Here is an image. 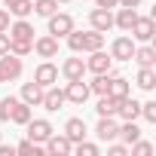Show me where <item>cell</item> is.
Segmentation results:
<instances>
[{"mask_svg": "<svg viewBox=\"0 0 156 156\" xmlns=\"http://www.w3.org/2000/svg\"><path fill=\"white\" fill-rule=\"evenodd\" d=\"M67 46H70V52H95V49H104V34L101 31H70L67 37Z\"/></svg>", "mask_w": 156, "mask_h": 156, "instance_id": "obj_1", "label": "cell"}, {"mask_svg": "<svg viewBox=\"0 0 156 156\" xmlns=\"http://www.w3.org/2000/svg\"><path fill=\"white\" fill-rule=\"evenodd\" d=\"M22 70H25V64H22L19 55H12V52L0 55V86H3V83H16L22 76Z\"/></svg>", "mask_w": 156, "mask_h": 156, "instance_id": "obj_2", "label": "cell"}, {"mask_svg": "<svg viewBox=\"0 0 156 156\" xmlns=\"http://www.w3.org/2000/svg\"><path fill=\"white\" fill-rule=\"evenodd\" d=\"M43 153H49V156H67V153H73V141L61 132H52L46 141H43Z\"/></svg>", "mask_w": 156, "mask_h": 156, "instance_id": "obj_3", "label": "cell"}, {"mask_svg": "<svg viewBox=\"0 0 156 156\" xmlns=\"http://www.w3.org/2000/svg\"><path fill=\"white\" fill-rule=\"evenodd\" d=\"M70 31H73V16H70V12H52V16H49V34H52L55 40L67 37Z\"/></svg>", "mask_w": 156, "mask_h": 156, "instance_id": "obj_4", "label": "cell"}, {"mask_svg": "<svg viewBox=\"0 0 156 156\" xmlns=\"http://www.w3.org/2000/svg\"><path fill=\"white\" fill-rule=\"evenodd\" d=\"M129 34H132V40H135V43H150V40H153V34H156V25H153V19H150V16H138Z\"/></svg>", "mask_w": 156, "mask_h": 156, "instance_id": "obj_5", "label": "cell"}, {"mask_svg": "<svg viewBox=\"0 0 156 156\" xmlns=\"http://www.w3.org/2000/svg\"><path fill=\"white\" fill-rule=\"evenodd\" d=\"M89 83H83V80H67V86H64V101H70V104H86L89 101Z\"/></svg>", "mask_w": 156, "mask_h": 156, "instance_id": "obj_6", "label": "cell"}, {"mask_svg": "<svg viewBox=\"0 0 156 156\" xmlns=\"http://www.w3.org/2000/svg\"><path fill=\"white\" fill-rule=\"evenodd\" d=\"M107 70H113V58H110L104 49L89 52V58H86V73H107Z\"/></svg>", "mask_w": 156, "mask_h": 156, "instance_id": "obj_7", "label": "cell"}, {"mask_svg": "<svg viewBox=\"0 0 156 156\" xmlns=\"http://www.w3.org/2000/svg\"><path fill=\"white\" fill-rule=\"evenodd\" d=\"M34 83H40L43 89H46V86H55V83H58V64H52L49 58H43V61L37 64V70H34Z\"/></svg>", "mask_w": 156, "mask_h": 156, "instance_id": "obj_8", "label": "cell"}, {"mask_svg": "<svg viewBox=\"0 0 156 156\" xmlns=\"http://www.w3.org/2000/svg\"><path fill=\"white\" fill-rule=\"evenodd\" d=\"M135 40L132 37H116L113 43H110V58L113 61H132V55H135Z\"/></svg>", "mask_w": 156, "mask_h": 156, "instance_id": "obj_9", "label": "cell"}, {"mask_svg": "<svg viewBox=\"0 0 156 156\" xmlns=\"http://www.w3.org/2000/svg\"><path fill=\"white\" fill-rule=\"evenodd\" d=\"M25 126H28V138H31L34 144H43V141H46V138L55 132V126H52L49 119H34V116H31Z\"/></svg>", "mask_w": 156, "mask_h": 156, "instance_id": "obj_10", "label": "cell"}, {"mask_svg": "<svg viewBox=\"0 0 156 156\" xmlns=\"http://www.w3.org/2000/svg\"><path fill=\"white\" fill-rule=\"evenodd\" d=\"M95 138L98 141H116L119 138V122L116 116H98V126H95Z\"/></svg>", "mask_w": 156, "mask_h": 156, "instance_id": "obj_11", "label": "cell"}, {"mask_svg": "<svg viewBox=\"0 0 156 156\" xmlns=\"http://www.w3.org/2000/svg\"><path fill=\"white\" fill-rule=\"evenodd\" d=\"M67 101H64V89H58V86H46L43 89V101H40V107H46L49 113H55V110H61Z\"/></svg>", "mask_w": 156, "mask_h": 156, "instance_id": "obj_12", "label": "cell"}, {"mask_svg": "<svg viewBox=\"0 0 156 156\" xmlns=\"http://www.w3.org/2000/svg\"><path fill=\"white\" fill-rule=\"evenodd\" d=\"M58 73L64 76V80H83V76H86V61L83 58H64L61 67H58Z\"/></svg>", "mask_w": 156, "mask_h": 156, "instance_id": "obj_13", "label": "cell"}, {"mask_svg": "<svg viewBox=\"0 0 156 156\" xmlns=\"http://www.w3.org/2000/svg\"><path fill=\"white\" fill-rule=\"evenodd\" d=\"M89 22H92V28H95V31L107 34V31L113 28V12H110V9H101V6H95V9L89 12Z\"/></svg>", "mask_w": 156, "mask_h": 156, "instance_id": "obj_14", "label": "cell"}, {"mask_svg": "<svg viewBox=\"0 0 156 156\" xmlns=\"http://www.w3.org/2000/svg\"><path fill=\"white\" fill-rule=\"evenodd\" d=\"M34 52H37L40 58H55V55H58V40H55L52 34H43V37L34 40Z\"/></svg>", "mask_w": 156, "mask_h": 156, "instance_id": "obj_15", "label": "cell"}, {"mask_svg": "<svg viewBox=\"0 0 156 156\" xmlns=\"http://www.w3.org/2000/svg\"><path fill=\"white\" fill-rule=\"evenodd\" d=\"M12 40H34V25L28 22V19H16V22H9V31H6Z\"/></svg>", "mask_w": 156, "mask_h": 156, "instance_id": "obj_16", "label": "cell"}, {"mask_svg": "<svg viewBox=\"0 0 156 156\" xmlns=\"http://www.w3.org/2000/svg\"><path fill=\"white\" fill-rule=\"evenodd\" d=\"M107 95H113V98H126V95H132V83L126 80V76H119V73H113V70H110V86H107Z\"/></svg>", "mask_w": 156, "mask_h": 156, "instance_id": "obj_17", "label": "cell"}, {"mask_svg": "<svg viewBox=\"0 0 156 156\" xmlns=\"http://www.w3.org/2000/svg\"><path fill=\"white\" fill-rule=\"evenodd\" d=\"M135 19H138V9H129V6H116V16H113V25L119 28V31H132V25H135Z\"/></svg>", "mask_w": 156, "mask_h": 156, "instance_id": "obj_18", "label": "cell"}, {"mask_svg": "<svg viewBox=\"0 0 156 156\" xmlns=\"http://www.w3.org/2000/svg\"><path fill=\"white\" fill-rule=\"evenodd\" d=\"M22 101H25V104H31V107H40V101H43V86H40V83H34V80H31V83H25V86H22Z\"/></svg>", "mask_w": 156, "mask_h": 156, "instance_id": "obj_19", "label": "cell"}, {"mask_svg": "<svg viewBox=\"0 0 156 156\" xmlns=\"http://www.w3.org/2000/svg\"><path fill=\"white\" fill-rule=\"evenodd\" d=\"M135 61H138V67H153V61H156V49L150 46V43H141V46H135V55H132Z\"/></svg>", "mask_w": 156, "mask_h": 156, "instance_id": "obj_20", "label": "cell"}, {"mask_svg": "<svg viewBox=\"0 0 156 156\" xmlns=\"http://www.w3.org/2000/svg\"><path fill=\"white\" fill-rule=\"evenodd\" d=\"M64 135H67L73 144H76V141H83V138H86V122H83L80 116H70V119L64 122Z\"/></svg>", "mask_w": 156, "mask_h": 156, "instance_id": "obj_21", "label": "cell"}, {"mask_svg": "<svg viewBox=\"0 0 156 156\" xmlns=\"http://www.w3.org/2000/svg\"><path fill=\"white\" fill-rule=\"evenodd\" d=\"M34 116V110H31V104H25L22 98L12 104V113H9V122H16V126H25L28 119Z\"/></svg>", "mask_w": 156, "mask_h": 156, "instance_id": "obj_22", "label": "cell"}, {"mask_svg": "<svg viewBox=\"0 0 156 156\" xmlns=\"http://www.w3.org/2000/svg\"><path fill=\"white\" fill-rule=\"evenodd\" d=\"M116 104H119V98H113V95H98L95 113H98V116H116Z\"/></svg>", "mask_w": 156, "mask_h": 156, "instance_id": "obj_23", "label": "cell"}, {"mask_svg": "<svg viewBox=\"0 0 156 156\" xmlns=\"http://www.w3.org/2000/svg\"><path fill=\"white\" fill-rule=\"evenodd\" d=\"M135 83H138V89H144V92H153V86H156V70H153V67H138Z\"/></svg>", "mask_w": 156, "mask_h": 156, "instance_id": "obj_24", "label": "cell"}, {"mask_svg": "<svg viewBox=\"0 0 156 156\" xmlns=\"http://www.w3.org/2000/svg\"><path fill=\"white\" fill-rule=\"evenodd\" d=\"M119 138H122V144H135V141L141 138V129L135 126V119H122V126H119Z\"/></svg>", "mask_w": 156, "mask_h": 156, "instance_id": "obj_25", "label": "cell"}, {"mask_svg": "<svg viewBox=\"0 0 156 156\" xmlns=\"http://www.w3.org/2000/svg\"><path fill=\"white\" fill-rule=\"evenodd\" d=\"M9 52L19 55V58H25V55L34 52V40H12V37H9Z\"/></svg>", "mask_w": 156, "mask_h": 156, "instance_id": "obj_26", "label": "cell"}, {"mask_svg": "<svg viewBox=\"0 0 156 156\" xmlns=\"http://www.w3.org/2000/svg\"><path fill=\"white\" fill-rule=\"evenodd\" d=\"M31 12H34V0H16L9 6V16H16V19H28Z\"/></svg>", "mask_w": 156, "mask_h": 156, "instance_id": "obj_27", "label": "cell"}, {"mask_svg": "<svg viewBox=\"0 0 156 156\" xmlns=\"http://www.w3.org/2000/svg\"><path fill=\"white\" fill-rule=\"evenodd\" d=\"M107 86H110V70H107V73H95V80L89 83V92H95V95H107Z\"/></svg>", "mask_w": 156, "mask_h": 156, "instance_id": "obj_28", "label": "cell"}, {"mask_svg": "<svg viewBox=\"0 0 156 156\" xmlns=\"http://www.w3.org/2000/svg\"><path fill=\"white\" fill-rule=\"evenodd\" d=\"M34 12L49 19L52 12H58V3H55V0H34Z\"/></svg>", "mask_w": 156, "mask_h": 156, "instance_id": "obj_29", "label": "cell"}, {"mask_svg": "<svg viewBox=\"0 0 156 156\" xmlns=\"http://www.w3.org/2000/svg\"><path fill=\"white\" fill-rule=\"evenodd\" d=\"M16 153H25V156H40V153H43V144H34V141L28 138V141L16 144Z\"/></svg>", "mask_w": 156, "mask_h": 156, "instance_id": "obj_30", "label": "cell"}, {"mask_svg": "<svg viewBox=\"0 0 156 156\" xmlns=\"http://www.w3.org/2000/svg\"><path fill=\"white\" fill-rule=\"evenodd\" d=\"M129 153H132V156H150V153H153V144L138 138L135 144H129Z\"/></svg>", "mask_w": 156, "mask_h": 156, "instance_id": "obj_31", "label": "cell"}, {"mask_svg": "<svg viewBox=\"0 0 156 156\" xmlns=\"http://www.w3.org/2000/svg\"><path fill=\"white\" fill-rule=\"evenodd\" d=\"M19 98L16 95H6V98H0V122H9V113H12V104Z\"/></svg>", "mask_w": 156, "mask_h": 156, "instance_id": "obj_32", "label": "cell"}, {"mask_svg": "<svg viewBox=\"0 0 156 156\" xmlns=\"http://www.w3.org/2000/svg\"><path fill=\"white\" fill-rule=\"evenodd\" d=\"M73 150L80 153V156H98V144H92V141H86V138H83V141H76Z\"/></svg>", "mask_w": 156, "mask_h": 156, "instance_id": "obj_33", "label": "cell"}, {"mask_svg": "<svg viewBox=\"0 0 156 156\" xmlns=\"http://www.w3.org/2000/svg\"><path fill=\"white\" fill-rule=\"evenodd\" d=\"M141 116H144L147 122H156V101H144V104H141Z\"/></svg>", "mask_w": 156, "mask_h": 156, "instance_id": "obj_34", "label": "cell"}, {"mask_svg": "<svg viewBox=\"0 0 156 156\" xmlns=\"http://www.w3.org/2000/svg\"><path fill=\"white\" fill-rule=\"evenodd\" d=\"M107 156H126L129 153V144H116V141H107Z\"/></svg>", "mask_w": 156, "mask_h": 156, "instance_id": "obj_35", "label": "cell"}, {"mask_svg": "<svg viewBox=\"0 0 156 156\" xmlns=\"http://www.w3.org/2000/svg\"><path fill=\"white\" fill-rule=\"evenodd\" d=\"M6 52H9V34L0 31V55H6Z\"/></svg>", "mask_w": 156, "mask_h": 156, "instance_id": "obj_36", "label": "cell"}, {"mask_svg": "<svg viewBox=\"0 0 156 156\" xmlns=\"http://www.w3.org/2000/svg\"><path fill=\"white\" fill-rule=\"evenodd\" d=\"M0 31H9V9H0Z\"/></svg>", "mask_w": 156, "mask_h": 156, "instance_id": "obj_37", "label": "cell"}, {"mask_svg": "<svg viewBox=\"0 0 156 156\" xmlns=\"http://www.w3.org/2000/svg\"><path fill=\"white\" fill-rule=\"evenodd\" d=\"M95 3H98L101 9H116V6H119V0H95Z\"/></svg>", "mask_w": 156, "mask_h": 156, "instance_id": "obj_38", "label": "cell"}, {"mask_svg": "<svg viewBox=\"0 0 156 156\" xmlns=\"http://www.w3.org/2000/svg\"><path fill=\"white\" fill-rule=\"evenodd\" d=\"M12 153H16L12 144H3V141H0V156H12Z\"/></svg>", "mask_w": 156, "mask_h": 156, "instance_id": "obj_39", "label": "cell"}, {"mask_svg": "<svg viewBox=\"0 0 156 156\" xmlns=\"http://www.w3.org/2000/svg\"><path fill=\"white\" fill-rule=\"evenodd\" d=\"M119 6H129V9H138L141 0H119Z\"/></svg>", "mask_w": 156, "mask_h": 156, "instance_id": "obj_40", "label": "cell"}, {"mask_svg": "<svg viewBox=\"0 0 156 156\" xmlns=\"http://www.w3.org/2000/svg\"><path fill=\"white\" fill-rule=\"evenodd\" d=\"M55 3H70V0H55Z\"/></svg>", "mask_w": 156, "mask_h": 156, "instance_id": "obj_41", "label": "cell"}, {"mask_svg": "<svg viewBox=\"0 0 156 156\" xmlns=\"http://www.w3.org/2000/svg\"><path fill=\"white\" fill-rule=\"evenodd\" d=\"M0 141H3V132H0Z\"/></svg>", "mask_w": 156, "mask_h": 156, "instance_id": "obj_42", "label": "cell"}]
</instances>
